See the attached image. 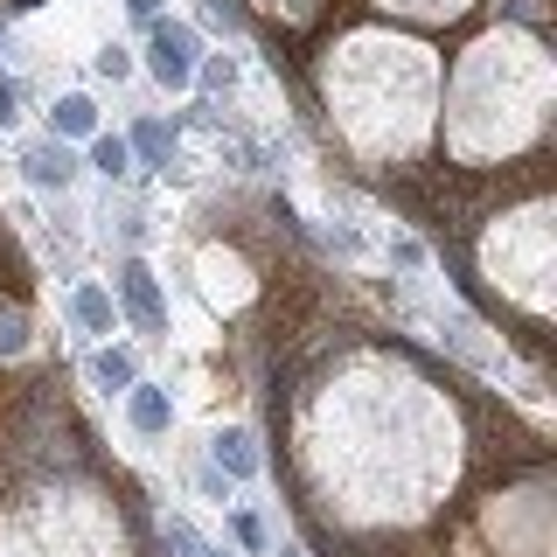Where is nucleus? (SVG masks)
Segmentation results:
<instances>
[{
	"instance_id": "11",
	"label": "nucleus",
	"mask_w": 557,
	"mask_h": 557,
	"mask_svg": "<svg viewBox=\"0 0 557 557\" xmlns=\"http://www.w3.org/2000/svg\"><path fill=\"white\" fill-rule=\"evenodd\" d=\"M91 63H98V77H112V84H126V77H133V49H126V42H98V57H91Z\"/></svg>"
},
{
	"instance_id": "15",
	"label": "nucleus",
	"mask_w": 557,
	"mask_h": 557,
	"mask_svg": "<svg viewBox=\"0 0 557 557\" xmlns=\"http://www.w3.org/2000/svg\"><path fill=\"white\" fill-rule=\"evenodd\" d=\"M126 14L133 22H161V0H126Z\"/></svg>"
},
{
	"instance_id": "5",
	"label": "nucleus",
	"mask_w": 557,
	"mask_h": 557,
	"mask_svg": "<svg viewBox=\"0 0 557 557\" xmlns=\"http://www.w3.org/2000/svg\"><path fill=\"white\" fill-rule=\"evenodd\" d=\"M84 376H91V391H104V397H126L139 383V356L119 348V342H98L91 356H84Z\"/></svg>"
},
{
	"instance_id": "2",
	"label": "nucleus",
	"mask_w": 557,
	"mask_h": 557,
	"mask_svg": "<svg viewBox=\"0 0 557 557\" xmlns=\"http://www.w3.org/2000/svg\"><path fill=\"white\" fill-rule=\"evenodd\" d=\"M112 307H119V313H133V321H139V327H153V335L168 327V300H161V278H153L147 258H126V265H119V293H112Z\"/></svg>"
},
{
	"instance_id": "7",
	"label": "nucleus",
	"mask_w": 557,
	"mask_h": 557,
	"mask_svg": "<svg viewBox=\"0 0 557 557\" xmlns=\"http://www.w3.org/2000/svg\"><path fill=\"white\" fill-rule=\"evenodd\" d=\"M209 453H216V474L223 481H258V474H265V460H258V446H251V432H244V425H223L216 440H209Z\"/></svg>"
},
{
	"instance_id": "3",
	"label": "nucleus",
	"mask_w": 557,
	"mask_h": 557,
	"mask_svg": "<svg viewBox=\"0 0 557 557\" xmlns=\"http://www.w3.org/2000/svg\"><path fill=\"white\" fill-rule=\"evenodd\" d=\"M70 327H77V335H91V342L119 335V307H112V286H98V278H77V286H70Z\"/></svg>"
},
{
	"instance_id": "12",
	"label": "nucleus",
	"mask_w": 557,
	"mask_h": 557,
	"mask_svg": "<svg viewBox=\"0 0 557 557\" xmlns=\"http://www.w3.org/2000/svg\"><path fill=\"white\" fill-rule=\"evenodd\" d=\"M231 530H237V544H244V550H258V557H265V550H272V536H265V522H258L251 509H237V516H231Z\"/></svg>"
},
{
	"instance_id": "14",
	"label": "nucleus",
	"mask_w": 557,
	"mask_h": 557,
	"mask_svg": "<svg viewBox=\"0 0 557 557\" xmlns=\"http://www.w3.org/2000/svg\"><path fill=\"white\" fill-rule=\"evenodd\" d=\"M196 487H202L209 502H231V481H223V474H196Z\"/></svg>"
},
{
	"instance_id": "10",
	"label": "nucleus",
	"mask_w": 557,
	"mask_h": 557,
	"mask_svg": "<svg viewBox=\"0 0 557 557\" xmlns=\"http://www.w3.org/2000/svg\"><path fill=\"white\" fill-rule=\"evenodd\" d=\"M126 147H133V153H147V161H168V147H174V133L161 126V119H139V126L126 133Z\"/></svg>"
},
{
	"instance_id": "1",
	"label": "nucleus",
	"mask_w": 557,
	"mask_h": 557,
	"mask_svg": "<svg viewBox=\"0 0 557 557\" xmlns=\"http://www.w3.org/2000/svg\"><path fill=\"white\" fill-rule=\"evenodd\" d=\"M196 63H202L196 35H188L182 22H153V42H147V77H153V84L188 91V84H196Z\"/></svg>"
},
{
	"instance_id": "13",
	"label": "nucleus",
	"mask_w": 557,
	"mask_h": 557,
	"mask_svg": "<svg viewBox=\"0 0 557 557\" xmlns=\"http://www.w3.org/2000/svg\"><path fill=\"white\" fill-rule=\"evenodd\" d=\"M22 84H14V77H0V133H14V126H22Z\"/></svg>"
},
{
	"instance_id": "4",
	"label": "nucleus",
	"mask_w": 557,
	"mask_h": 557,
	"mask_svg": "<svg viewBox=\"0 0 557 557\" xmlns=\"http://www.w3.org/2000/svg\"><path fill=\"white\" fill-rule=\"evenodd\" d=\"M22 174H28V188H57V196H63V188L77 182V153H70L63 139H28V147H22Z\"/></svg>"
},
{
	"instance_id": "6",
	"label": "nucleus",
	"mask_w": 557,
	"mask_h": 557,
	"mask_svg": "<svg viewBox=\"0 0 557 557\" xmlns=\"http://www.w3.org/2000/svg\"><path fill=\"white\" fill-rule=\"evenodd\" d=\"M126 425L139 432V440H161V432L174 425V397L161 391V383H133L126 391Z\"/></svg>"
},
{
	"instance_id": "9",
	"label": "nucleus",
	"mask_w": 557,
	"mask_h": 557,
	"mask_svg": "<svg viewBox=\"0 0 557 557\" xmlns=\"http://www.w3.org/2000/svg\"><path fill=\"white\" fill-rule=\"evenodd\" d=\"M91 168L104 174V182H126V174H133V147L119 133H91Z\"/></svg>"
},
{
	"instance_id": "16",
	"label": "nucleus",
	"mask_w": 557,
	"mask_h": 557,
	"mask_svg": "<svg viewBox=\"0 0 557 557\" xmlns=\"http://www.w3.org/2000/svg\"><path fill=\"white\" fill-rule=\"evenodd\" d=\"M265 557H300V550H293V544H286V550H265Z\"/></svg>"
},
{
	"instance_id": "17",
	"label": "nucleus",
	"mask_w": 557,
	"mask_h": 557,
	"mask_svg": "<svg viewBox=\"0 0 557 557\" xmlns=\"http://www.w3.org/2000/svg\"><path fill=\"white\" fill-rule=\"evenodd\" d=\"M202 557H223V550H202Z\"/></svg>"
},
{
	"instance_id": "8",
	"label": "nucleus",
	"mask_w": 557,
	"mask_h": 557,
	"mask_svg": "<svg viewBox=\"0 0 557 557\" xmlns=\"http://www.w3.org/2000/svg\"><path fill=\"white\" fill-rule=\"evenodd\" d=\"M49 133H57V139H91L98 133V104L84 91H63L57 104H49Z\"/></svg>"
}]
</instances>
